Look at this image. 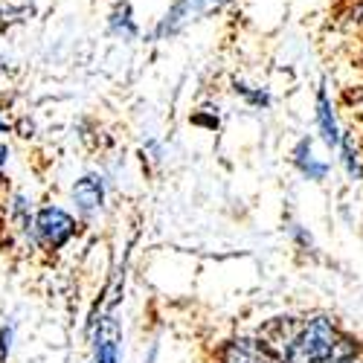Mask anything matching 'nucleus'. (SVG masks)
<instances>
[{
	"label": "nucleus",
	"mask_w": 363,
	"mask_h": 363,
	"mask_svg": "<svg viewBox=\"0 0 363 363\" xmlns=\"http://www.w3.org/2000/svg\"><path fill=\"white\" fill-rule=\"evenodd\" d=\"M221 4H224V0H177V4L169 9V15L163 18V23L157 26V35H160V38L174 35V33H180V29H184L186 23H192V21L209 15L213 9H218Z\"/></svg>",
	"instance_id": "nucleus-5"
},
{
	"label": "nucleus",
	"mask_w": 363,
	"mask_h": 363,
	"mask_svg": "<svg viewBox=\"0 0 363 363\" xmlns=\"http://www.w3.org/2000/svg\"><path fill=\"white\" fill-rule=\"evenodd\" d=\"M337 151H340V163H343L346 174H349L352 180H363V151H360L357 140H354L352 134H343Z\"/></svg>",
	"instance_id": "nucleus-10"
},
{
	"label": "nucleus",
	"mask_w": 363,
	"mask_h": 363,
	"mask_svg": "<svg viewBox=\"0 0 363 363\" xmlns=\"http://www.w3.org/2000/svg\"><path fill=\"white\" fill-rule=\"evenodd\" d=\"M9 221H12L23 235L33 238V233H35V216H33V209H29V201H26L23 195H12V201H9Z\"/></svg>",
	"instance_id": "nucleus-11"
},
{
	"label": "nucleus",
	"mask_w": 363,
	"mask_h": 363,
	"mask_svg": "<svg viewBox=\"0 0 363 363\" xmlns=\"http://www.w3.org/2000/svg\"><path fill=\"white\" fill-rule=\"evenodd\" d=\"M218 363H282V354L267 346L262 337H233L227 340L218 354Z\"/></svg>",
	"instance_id": "nucleus-4"
},
{
	"label": "nucleus",
	"mask_w": 363,
	"mask_h": 363,
	"mask_svg": "<svg viewBox=\"0 0 363 363\" xmlns=\"http://www.w3.org/2000/svg\"><path fill=\"white\" fill-rule=\"evenodd\" d=\"M6 160H9V148L0 143V180H4V166H6Z\"/></svg>",
	"instance_id": "nucleus-15"
},
{
	"label": "nucleus",
	"mask_w": 363,
	"mask_h": 363,
	"mask_svg": "<svg viewBox=\"0 0 363 363\" xmlns=\"http://www.w3.org/2000/svg\"><path fill=\"white\" fill-rule=\"evenodd\" d=\"M363 346L325 314L302 320L296 337L282 354V363H343Z\"/></svg>",
	"instance_id": "nucleus-1"
},
{
	"label": "nucleus",
	"mask_w": 363,
	"mask_h": 363,
	"mask_svg": "<svg viewBox=\"0 0 363 363\" xmlns=\"http://www.w3.org/2000/svg\"><path fill=\"white\" fill-rule=\"evenodd\" d=\"M360 18H363V9H360Z\"/></svg>",
	"instance_id": "nucleus-18"
},
{
	"label": "nucleus",
	"mask_w": 363,
	"mask_h": 363,
	"mask_svg": "<svg viewBox=\"0 0 363 363\" xmlns=\"http://www.w3.org/2000/svg\"><path fill=\"white\" fill-rule=\"evenodd\" d=\"M12 343H15V323L9 320V323L0 325V363H9Z\"/></svg>",
	"instance_id": "nucleus-12"
},
{
	"label": "nucleus",
	"mask_w": 363,
	"mask_h": 363,
	"mask_svg": "<svg viewBox=\"0 0 363 363\" xmlns=\"http://www.w3.org/2000/svg\"><path fill=\"white\" fill-rule=\"evenodd\" d=\"M73 203H76V213L82 218H94L96 213H102V206H105V177L96 174V172H87L82 174L73 189Z\"/></svg>",
	"instance_id": "nucleus-6"
},
{
	"label": "nucleus",
	"mask_w": 363,
	"mask_h": 363,
	"mask_svg": "<svg viewBox=\"0 0 363 363\" xmlns=\"http://www.w3.org/2000/svg\"><path fill=\"white\" fill-rule=\"evenodd\" d=\"M0 134H6V123H4V119H0Z\"/></svg>",
	"instance_id": "nucleus-17"
},
{
	"label": "nucleus",
	"mask_w": 363,
	"mask_h": 363,
	"mask_svg": "<svg viewBox=\"0 0 363 363\" xmlns=\"http://www.w3.org/2000/svg\"><path fill=\"white\" fill-rule=\"evenodd\" d=\"M302 320H294V317H274L262 331H259V337L267 343V346H274L279 354H285V349L291 346V340L296 337V331H299Z\"/></svg>",
	"instance_id": "nucleus-9"
},
{
	"label": "nucleus",
	"mask_w": 363,
	"mask_h": 363,
	"mask_svg": "<svg viewBox=\"0 0 363 363\" xmlns=\"http://www.w3.org/2000/svg\"><path fill=\"white\" fill-rule=\"evenodd\" d=\"M317 131H320V140L325 143V148L340 145L343 131L337 125V113H335V105H331V96L325 87L317 90Z\"/></svg>",
	"instance_id": "nucleus-8"
},
{
	"label": "nucleus",
	"mask_w": 363,
	"mask_h": 363,
	"mask_svg": "<svg viewBox=\"0 0 363 363\" xmlns=\"http://www.w3.org/2000/svg\"><path fill=\"white\" fill-rule=\"evenodd\" d=\"M291 238L296 241L302 250H314V238H311V233L302 227V224H291Z\"/></svg>",
	"instance_id": "nucleus-14"
},
{
	"label": "nucleus",
	"mask_w": 363,
	"mask_h": 363,
	"mask_svg": "<svg viewBox=\"0 0 363 363\" xmlns=\"http://www.w3.org/2000/svg\"><path fill=\"white\" fill-rule=\"evenodd\" d=\"M343 363H363V349H360V352H354V354H349Z\"/></svg>",
	"instance_id": "nucleus-16"
},
{
	"label": "nucleus",
	"mask_w": 363,
	"mask_h": 363,
	"mask_svg": "<svg viewBox=\"0 0 363 363\" xmlns=\"http://www.w3.org/2000/svg\"><path fill=\"white\" fill-rule=\"evenodd\" d=\"M76 233H79V221L67 213L65 206H41L35 213L33 241H38V245L47 247V250L67 247Z\"/></svg>",
	"instance_id": "nucleus-2"
},
{
	"label": "nucleus",
	"mask_w": 363,
	"mask_h": 363,
	"mask_svg": "<svg viewBox=\"0 0 363 363\" xmlns=\"http://www.w3.org/2000/svg\"><path fill=\"white\" fill-rule=\"evenodd\" d=\"M87 337L90 349H94V363L123 360V325L113 317V311H105L94 323H87Z\"/></svg>",
	"instance_id": "nucleus-3"
},
{
	"label": "nucleus",
	"mask_w": 363,
	"mask_h": 363,
	"mask_svg": "<svg viewBox=\"0 0 363 363\" xmlns=\"http://www.w3.org/2000/svg\"><path fill=\"white\" fill-rule=\"evenodd\" d=\"M291 157H294V166H296V172H299L302 177L314 180V184H323V180L328 177V172H331V163H325V160L314 157L311 137H302V140L294 145Z\"/></svg>",
	"instance_id": "nucleus-7"
},
{
	"label": "nucleus",
	"mask_w": 363,
	"mask_h": 363,
	"mask_svg": "<svg viewBox=\"0 0 363 363\" xmlns=\"http://www.w3.org/2000/svg\"><path fill=\"white\" fill-rule=\"evenodd\" d=\"M235 94H241L250 105H256V108H267L270 105V96L264 94V90H253V87H247V84H235Z\"/></svg>",
	"instance_id": "nucleus-13"
}]
</instances>
